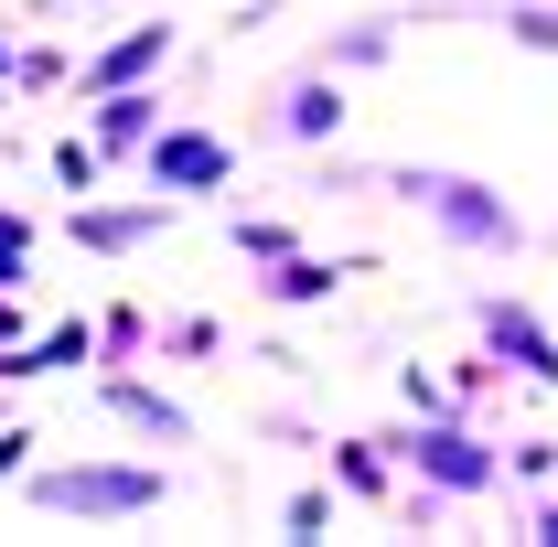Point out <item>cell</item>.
Returning a JSON list of instances; mask_svg holds the SVG:
<instances>
[{"label": "cell", "mask_w": 558, "mask_h": 547, "mask_svg": "<svg viewBox=\"0 0 558 547\" xmlns=\"http://www.w3.org/2000/svg\"><path fill=\"white\" fill-rule=\"evenodd\" d=\"M376 440H387L429 494H451V505H484L494 483H505V440H484L473 409H429V418H409V429H376Z\"/></svg>", "instance_id": "obj_2"}, {"label": "cell", "mask_w": 558, "mask_h": 547, "mask_svg": "<svg viewBox=\"0 0 558 547\" xmlns=\"http://www.w3.org/2000/svg\"><path fill=\"white\" fill-rule=\"evenodd\" d=\"M22 451H33V429H0V473H22Z\"/></svg>", "instance_id": "obj_20"}, {"label": "cell", "mask_w": 558, "mask_h": 547, "mask_svg": "<svg viewBox=\"0 0 558 547\" xmlns=\"http://www.w3.org/2000/svg\"><path fill=\"white\" fill-rule=\"evenodd\" d=\"M279 526H290V537H323V526H333V494H323V483H312V494H290V505H279Z\"/></svg>", "instance_id": "obj_16"}, {"label": "cell", "mask_w": 558, "mask_h": 547, "mask_svg": "<svg viewBox=\"0 0 558 547\" xmlns=\"http://www.w3.org/2000/svg\"><path fill=\"white\" fill-rule=\"evenodd\" d=\"M97 409H108V418H130V429H150V440H183V429H194V418L172 409V398H150V387H130V376H108V387H97Z\"/></svg>", "instance_id": "obj_12"}, {"label": "cell", "mask_w": 558, "mask_h": 547, "mask_svg": "<svg viewBox=\"0 0 558 547\" xmlns=\"http://www.w3.org/2000/svg\"><path fill=\"white\" fill-rule=\"evenodd\" d=\"M473 343H484L505 376L558 387V333L537 323V301H526V290H484V301H473Z\"/></svg>", "instance_id": "obj_4"}, {"label": "cell", "mask_w": 558, "mask_h": 547, "mask_svg": "<svg viewBox=\"0 0 558 547\" xmlns=\"http://www.w3.org/2000/svg\"><path fill=\"white\" fill-rule=\"evenodd\" d=\"M398 54V22H354V33H333L312 65H333V75H365V65H387Z\"/></svg>", "instance_id": "obj_13"}, {"label": "cell", "mask_w": 558, "mask_h": 547, "mask_svg": "<svg viewBox=\"0 0 558 547\" xmlns=\"http://www.w3.org/2000/svg\"><path fill=\"white\" fill-rule=\"evenodd\" d=\"M140 172H150L161 194H226V183H236V150H226L215 130H150Z\"/></svg>", "instance_id": "obj_6"}, {"label": "cell", "mask_w": 558, "mask_h": 547, "mask_svg": "<svg viewBox=\"0 0 558 547\" xmlns=\"http://www.w3.org/2000/svg\"><path fill=\"white\" fill-rule=\"evenodd\" d=\"M86 343H97V333H86V323H54V333H44V354H33V376H54V365H75Z\"/></svg>", "instance_id": "obj_17"}, {"label": "cell", "mask_w": 558, "mask_h": 547, "mask_svg": "<svg viewBox=\"0 0 558 547\" xmlns=\"http://www.w3.org/2000/svg\"><path fill=\"white\" fill-rule=\"evenodd\" d=\"M150 130H161V97H140V86H108V97H97V119H86L97 161H140Z\"/></svg>", "instance_id": "obj_7"}, {"label": "cell", "mask_w": 558, "mask_h": 547, "mask_svg": "<svg viewBox=\"0 0 558 547\" xmlns=\"http://www.w3.org/2000/svg\"><path fill=\"white\" fill-rule=\"evenodd\" d=\"M344 130V75L333 65H301L269 86V139H290V150H323V139Z\"/></svg>", "instance_id": "obj_5"}, {"label": "cell", "mask_w": 558, "mask_h": 547, "mask_svg": "<svg viewBox=\"0 0 558 547\" xmlns=\"http://www.w3.org/2000/svg\"><path fill=\"white\" fill-rule=\"evenodd\" d=\"M344 279H365V269H354V258H301V247H290V258H269V279H258V290H269V301H290V312H312V301H333Z\"/></svg>", "instance_id": "obj_8"}, {"label": "cell", "mask_w": 558, "mask_h": 547, "mask_svg": "<svg viewBox=\"0 0 558 547\" xmlns=\"http://www.w3.org/2000/svg\"><path fill=\"white\" fill-rule=\"evenodd\" d=\"M494 33H505V44H526V54H558V0H515Z\"/></svg>", "instance_id": "obj_15"}, {"label": "cell", "mask_w": 558, "mask_h": 547, "mask_svg": "<svg viewBox=\"0 0 558 547\" xmlns=\"http://www.w3.org/2000/svg\"><path fill=\"white\" fill-rule=\"evenodd\" d=\"M290 247H301V226H290V215H236V258H258V269H269V258H290Z\"/></svg>", "instance_id": "obj_14"}, {"label": "cell", "mask_w": 558, "mask_h": 547, "mask_svg": "<svg viewBox=\"0 0 558 547\" xmlns=\"http://www.w3.org/2000/svg\"><path fill=\"white\" fill-rule=\"evenodd\" d=\"M387 194L418 205L440 226V247H462V258H526V215L494 194L484 172H451V161H387Z\"/></svg>", "instance_id": "obj_1"}, {"label": "cell", "mask_w": 558, "mask_h": 547, "mask_svg": "<svg viewBox=\"0 0 558 547\" xmlns=\"http://www.w3.org/2000/svg\"><path fill=\"white\" fill-rule=\"evenodd\" d=\"M333 494L398 505V451H387V440H333Z\"/></svg>", "instance_id": "obj_10"}, {"label": "cell", "mask_w": 558, "mask_h": 547, "mask_svg": "<svg viewBox=\"0 0 558 547\" xmlns=\"http://www.w3.org/2000/svg\"><path fill=\"white\" fill-rule=\"evenodd\" d=\"M161 54H172V33H161V22H140V33H119V44H108V54L86 65V97H108V86H140V75L161 65Z\"/></svg>", "instance_id": "obj_9"}, {"label": "cell", "mask_w": 558, "mask_h": 547, "mask_svg": "<svg viewBox=\"0 0 558 547\" xmlns=\"http://www.w3.org/2000/svg\"><path fill=\"white\" fill-rule=\"evenodd\" d=\"M44 515H150L172 483L150 473V462H86V473H33L22 483Z\"/></svg>", "instance_id": "obj_3"}, {"label": "cell", "mask_w": 558, "mask_h": 547, "mask_svg": "<svg viewBox=\"0 0 558 547\" xmlns=\"http://www.w3.org/2000/svg\"><path fill=\"white\" fill-rule=\"evenodd\" d=\"M54 172H65L75 194H86V183H97V139H65V150H54Z\"/></svg>", "instance_id": "obj_19"}, {"label": "cell", "mask_w": 558, "mask_h": 547, "mask_svg": "<svg viewBox=\"0 0 558 547\" xmlns=\"http://www.w3.org/2000/svg\"><path fill=\"white\" fill-rule=\"evenodd\" d=\"M140 236H161V205H75V247H97V258H119Z\"/></svg>", "instance_id": "obj_11"}, {"label": "cell", "mask_w": 558, "mask_h": 547, "mask_svg": "<svg viewBox=\"0 0 558 547\" xmlns=\"http://www.w3.org/2000/svg\"><path fill=\"white\" fill-rule=\"evenodd\" d=\"M526 537L558 547V483H537V494H526Z\"/></svg>", "instance_id": "obj_18"}]
</instances>
